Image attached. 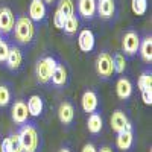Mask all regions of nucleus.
Listing matches in <instances>:
<instances>
[{
	"label": "nucleus",
	"instance_id": "obj_28",
	"mask_svg": "<svg viewBox=\"0 0 152 152\" xmlns=\"http://www.w3.org/2000/svg\"><path fill=\"white\" fill-rule=\"evenodd\" d=\"M9 142H11V146H12V152H23V148H21V143H20L18 134H12V135L9 137Z\"/></svg>",
	"mask_w": 152,
	"mask_h": 152
},
{
	"label": "nucleus",
	"instance_id": "obj_4",
	"mask_svg": "<svg viewBox=\"0 0 152 152\" xmlns=\"http://www.w3.org/2000/svg\"><path fill=\"white\" fill-rule=\"evenodd\" d=\"M96 70L97 75L104 79H108L110 76H113L114 73V62H113V56L108 52H100L97 55L96 59Z\"/></svg>",
	"mask_w": 152,
	"mask_h": 152
},
{
	"label": "nucleus",
	"instance_id": "obj_2",
	"mask_svg": "<svg viewBox=\"0 0 152 152\" xmlns=\"http://www.w3.org/2000/svg\"><path fill=\"white\" fill-rule=\"evenodd\" d=\"M56 67V61L52 56H44L37 62L35 66V75L40 84H49L52 79V73Z\"/></svg>",
	"mask_w": 152,
	"mask_h": 152
},
{
	"label": "nucleus",
	"instance_id": "obj_29",
	"mask_svg": "<svg viewBox=\"0 0 152 152\" xmlns=\"http://www.w3.org/2000/svg\"><path fill=\"white\" fill-rule=\"evenodd\" d=\"M64 21H66V17L56 9V11H55V14H53V24H55V28L62 29V26H64Z\"/></svg>",
	"mask_w": 152,
	"mask_h": 152
},
{
	"label": "nucleus",
	"instance_id": "obj_8",
	"mask_svg": "<svg viewBox=\"0 0 152 152\" xmlns=\"http://www.w3.org/2000/svg\"><path fill=\"white\" fill-rule=\"evenodd\" d=\"M14 24H15L14 12L6 6L0 8V32L9 34L12 29H14Z\"/></svg>",
	"mask_w": 152,
	"mask_h": 152
},
{
	"label": "nucleus",
	"instance_id": "obj_16",
	"mask_svg": "<svg viewBox=\"0 0 152 152\" xmlns=\"http://www.w3.org/2000/svg\"><path fill=\"white\" fill-rule=\"evenodd\" d=\"M116 93L119 96V99L125 100V99H128L131 94H132V84L129 79H126V78H120L116 84Z\"/></svg>",
	"mask_w": 152,
	"mask_h": 152
},
{
	"label": "nucleus",
	"instance_id": "obj_7",
	"mask_svg": "<svg viewBox=\"0 0 152 152\" xmlns=\"http://www.w3.org/2000/svg\"><path fill=\"white\" fill-rule=\"evenodd\" d=\"M11 116H12V120H14L17 125L26 123L28 117H29V111H28L26 102H23V100H17V102H14L12 110H11Z\"/></svg>",
	"mask_w": 152,
	"mask_h": 152
},
{
	"label": "nucleus",
	"instance_id": "obj_30",
	"mask_svg": "<svg viewBox=\"0 0 152 152\" xmlns=\"http://www.w3.org/2000/svg\"><path fill=\"white\" fill-rule=\"evenodd\" d=\"M8 53H9V46L6 41H0V62H5L6 58H8Z\"/></svg>",
	"mask_w": 152,
	"mask_h": 152
},
{
	"label": "nucleus",
	"instance_id": "obj_26",
	"mask_svg": "<svg viewBox=\"0 0 152 152\" xmlns=\"http://www.w3.org/2000/svg\"><path fill=\"white\" fill-rule=\"evenodd\" d=\"M138 88L143 90V88H148V87H152V75L151 72H143L138 78V82H137Z\"/></svg>",
	"mask_w": 152,
	"mask_h": 152
},
{
	"label": "nucleus",
	"instance_id": "obj_14",
	"mask_svg": "<svg viewBox=\"0 0 152 152\" xmlns=\"http://www.w3.org/2000/svg\"><path fill=\"white\" fill-rule=\"evenodd\" d=\"M79 15L85 20H91L96 14V0H79L78 2Z\"/></svg>",
	"mask_w": 152,
	"mask_h": 152
},
{
	"label": "nucleus",
	"instance_id": "obj_27",
	"mask_svg": "<svg viewBox=\"0 0 152 152\" xmlns=\"http://www.w3.org/2000/svg\"><path fill=\"white\" fill-rule=\"evenodd\" d=\"M11 102V91L6 85H0V107H6Z\"/></svg>",
	"mask_w": 152,
	"mask_h": 152
},
{
	"label": "nucleus",
	"instance_id": "obj_3",
	"mask_svg": "<svg viewBox=\"0 0 152 152\" xmlns=\"http://www.w3.org/2000/svg\"><path fill=\"white\" fill-rule=\"evenodd\" d=\"M23 152H35L38 149V132L34 125H24L18 132Z\"/></svg>",
	"mask_w": 152,
	"mask_h": 152
},
{
	"label": "nucleus",
	"instance_id": "obj_15",
	"mask_svg": "<svg viewBox=\"0 0 152 152\" xmlns=\"http://www.w3.org/2000/svg\"><path fill=\"white\" fill-rule=\"evenodd\" d=\"M58 119L61 123L64 125H69L73 122L75 119V108L70 102H62L58 108Z\"/></svg>",
	"mask_w": 152,
	"mask_h": 152
},
{
	"label": "nucleus",
	"instance_id": "obj_38",
	"mask_svg": "<svg viewBox=\"0 0 152 152\" xmlns=\"http://www.w3.org/2000/svg\"><path fill=\"white\" fill-rule=\"evenodd\" d=\"M3 40V38H2V32H0V41H2Z\"/></svg>",
	"mask_w": 152,
	"mask_h": 152
},
{
	"label": "nucleus",
	"instance_id": "obj_17",
	"mask_svg": "<svg viewBox=\"0 0 152 152\" xmlns=\"http://www.w3.org/2000/svg\"><path fill=\"white\" fill-rule=\"evenodd\" d=\"M132 131L126 129V131H122L117 134V138H116V145L120 151H128L131 146H132Z\"/></svg>",
	"mask_w": 152,
	"mask_h": 152
},
{
	"label": "nucleus",
	"instance_id": "obj_32",
	"mask_svg": "<svg viewBox=\"0 0 152 152\" xmlns=\"http://www.w3.org/2000/svg\"><path fill=\"white\" fill-rule=\"evenodd\" d=\"M2 152H12V146H11V142H9V137L5 138L2 142Z\"/></svg>",
	"mask_w": 152,
	"mask_h": 152
},
{
	"label": "nucleus",
	"instance_id": "obj_23",
	"mask_svg": "<svg viewBox=\"0 0 152 152\" xmlns=\"http://www.w3.org/2000/svg\"><path fill=\"white\" fill-rule=\"evenodd\" d=\"M78 28H79V21H78V18H76L75 15L66 18L64 26H62V29H64L66 34H75L76 31H78Z\"/></svg>",
	"mask_w": 152,
	"mask_h": 152
},
{
	"label": "nucleus",
	"instance_id": "obj_13",
	"mask_svg": "<svg viewBox=\"0 0 152 152\" xmlns=\"http://www.w3.org/2000/svg\"><path fill=\"white\" fill-rule=\"evenodd\" d=\"M81 105H82V110L85 113H94L97 110V105H99V100H97V96L94 91L88 90L82 94V99H81Z\"/></svg>",
	"mask_w": 152,
	"mask_h": 152
},
{
	"label": "nucleus",
	"instance_id": "obj_31",
	"mask_svg": "<svg viewBox=\"0 0 152 152\" xmlns=\"http://www.w3.org/2000/svg\"><path fill=\"white\" fill-rule=\"evenodd\" d=\"M142 99L146 105H152V87L143 88L142 90Z\"/></svg>",
	"mask_w": 152,
	"mask_h": 152
},
{
	"label": "nucleus",
	"instance_id": "obj_36",
	"mask_svg": "<svg viewBox=\"0 0 152 152\" xmlns=\"http://www.w3.org/2000/svg\"><path fill=\"white\" fill-rule=\"evenodd\" d=\"M59 152H70V151H69V149H66V148H64V149H61V151H59Z\"/></svg>",
	"mask_w": 152,
	"mask_h": 152
},
{
	"label": "nucleus",
	"instance_id": "obj_10",
	"mask_svg": "<svg viewBox=\"0 0 152 152\" xmlns=\"http://www.w3.org/2000/svg\"><path fill=\"white\" fill-rule=\"evenodd\" d=\"M78 46L82 52H91L94 49V35L90 29H82L78 37Z\"/></svg>",
	"mask_w": 152,
	"mask_h": 152
},
{
	"label": "nucleus",
	"instance_id": "obj_6",
	"mask_svg": "<svg viewBox=\"0 0 152 152\" xmlns=\"http://www.w3.org/2000/svg\"><path fill=\"white\" fill-rule=\"evenodd\" d=\"M111 128H113L114 132H117V134L122 132V131H126V129L131 131V123H129L126 114L122 110H116L113 113V116H111Z\"/></svg>",
	"mask_w": 152,
	"mask_h": 152
},
{
	"label": "nucleus",
	"instance_id": "obj_25",
	"mask_svg": "<svg viewBox=\"0 0 152 152\" xmlns=\"http://www.w3.org/2000/svg\"><path fill=\"white\" fill-rule=\"evenodd\" d=\"M113 62H114V72L122 75L125 72V69H126V61H125L123 53H116L114 58H113Z\"/></svg>",
	"mask_w": 152,
	"mask_h": 152
},
{
	"label": "nucleus",
	"instance_id": "obj_33",
	"mask_svg": "<svg viewBox=\"0 0 152 152\" xmlns=\"http://www.w3.org/2000/svg\"><path fill=\"white\" fill-rule=\"evenodd\" d=\"M82 152H97V151H96L94 145H91V143H88V145H85V146L82 148Z\"/></svg>",
	"mask_w": 152,
	"mask_h": 152
},
{
	"label": "nucleus",
	"instance_id": "obj_24",
	"mask_svg": "<svg viewBox=\"0 0 152 152\" xmlns=\"http://www.w3.org/2000/svg\"><path fill=\"white\" fill-rule=\"evenodd\" d=\"M131 9L135 15H143L148 9V0H132Z\"/></svg>",
	"mask_w": 152,
	"mask_h": 152
},
{
	"label": "nucleus",
	"instance_id": "obj_1",
	"mask_svg": "<svg viewBox=\"0 0 152 152\" xmlns=\"http://www.w3.org/2000/svg\"><path fill=\"white\" fill-rule=\"evenodd\" d=\"M35 38V24L28 15H20L14 24V40L18 44H29Z\"/></svg>",
	"mask_w": 152,
	"mask_h": 152
},
{
	"label": "nucleus",
	"instance_id": "obj_22",
	"mask_svg": "<svg viewBox=\"0 0 152 152\" xmlns=\"http://www.w3.org/2000/svg\"><path fill=\"white\" fill-rule=\"evenodd\" d=\"M56 9H58L66 18L72 17L73 12H75V6H73V2H72V0H59V3H58V8H56Z\"/></svg>",
	"mask_w": 152,
	"mask_h": 152
},
{
	"label": "nucleus",
	"instance_id": "obj_20",
	"mask_svg": "<svg viewBox=\"0 0 152 152\" xmlns=\"http://www.w3.org/2000/svg\"><path fill=\"white\" fill-rule=\"evenodd\" d=\"M102 117L99 116L97 113H91L90 116H88V120H87V128L88 131H90L91 134H99L100 131H102Z\"/></svg>",
	"mask_w": 152,
	"mask_h": 152
},
{
	"label": "nucleus",
	"instance_id": "obj_5",
	"mask_svg": "<svg viewBox=\"0 0 152 152\" xmlns=\"http://www.w3.org/2000/svg\"><path fill=\"white\" fill-rule=\"evenodd\" d=\"M138 47H140V37L137 32L129 31L126 32L122 38V50L125 52V55H135L138 52Z\"/></svg>",
	"mask_w": 152,
	"mask_h": 152
},
{
	"label": "nucleus",
	"instance_id": "obj_11",
	"mask_svg": "<svg viewBox=\"0 0 152 152\" xmlns=\"http://www.w3.org/2000/svg\"><path fill=\"white\" fill-rule=\"evenodd\" d=\"M32 21H41L46 17V5L43 0H32L29 5V15Z\"/></svg>",
	"mask_w": 152,
	"mask_h": 152
},
{
	"label": "nucleus",
	"instance_id": "obj_37",
	"mask_svg": "<svg viewBox=\"0 0 152 152\" xmlns=\"http://www.w3.org/2000/svg\"><path fill=\"white\" fill-rule=\"evenodd\" d=\"M0 152H2V140H0Z\"/></svg>",
	"mask_w": 152,
	"mask_h": 152
},
{
	"label": "nucleus",
	"instance_id": "obj_34",
	"mask_svg": "<svg viewBox=\"0 0 152 152\" xmlns=\"http://www.w3.org/2000/svg\"><path fill=\"white\" fill-rule=\"evenodd\" d=\"M99 152H113V149L111 148H108V146H104V148H100V151Z\"/></svg>",
	"mask_w": 152,
	"mask_h": 152
},
{
	"label": "nucleus",
	"instance_id": "obj_35",
	"mask_svg": "<svg viewBox=\"0 0 152 152\" xmlns=\"http://www.w3.org/2000/svg\"><path fill=\"white\" fill-rule=\"evenodd\" d=\"M43 2H46V3H53L55 0H43Z\"/></svg>",
	"mask_w": 152,
	"mask_h": 152
},
{
	"label": "nucleus",
	"instance_id": "obj_9",
	"mask_svg": "<svg viewBox=\"0 0 152 152\" xmlns=\"http://www.w3.org/2000/svg\"><path fill=\"white\" fill-rule=\"evenodd\" d=\"M96 12L104 20L111 18L114 15V12H116L114 0H96Z\"/></svg>",
	"mask_w": 152,
	"mask_h": 152
},
{
	"label": "nucleus",
	"instance_id": "obj_12",
	"mask_svg": "<svg viewBox=\"0 0 152 152\" xmlns=\"http://www.w3.org/2000/svg\"><path fill=\"white\" fill-rule=\"evenodd\" d=\"M6 66L11 70H18L23 64V53L18 47H9V53L6 58Z\"/></svg>",
	"mask_w": 152,
	"mask_h": 152
},
{
	"label": "nucleus",
	"instance_id": "obj_21",
	"mask_svg": "<svg viewBox=\"0 0 152 152\" xmlns=\"http://www.w3.org/2000/svg\"><path fill=\"white\" fill-rule=\"evenodd\" d=\"M138 50H140V55H142L143 61L151 62L152 61V38L148 37V38H145L143 41H140V47H138Z\"/></svg>",
	"mask_w": 152,
	"mask_h": 152
},
{
	"label": "nucleus",
	"instance_id": "obj_19",
	"mask_svg": "<svg viewBox=\"0 0 152 152\" xmlns=\"http://www.w3.org/2000/svg\"><path fill=\"white\" fill-rule=\"evenodd\" d=\"M28 111H29V116H34V117H38L40 114L43 113V99L40 96H31L29 100H28Z\"/></svg>",
	"mask_w": 152,
	"mask_h": 152
},
{
	"label": "nucleus",
	"instance_id": "obj_18",
	"mask_svg": "<svg viewBox=\"0 0 152 152\" xmlns=\"http://www.w3.org/2000/svg\"><path fill=\"white\" fill-rule=\"evenodd\" d=\"M50 82H52L55 87H62L66 85L67 82V70L66 67L62 64H56L53 73H52V79H50Z\"/></svg>",
	"mask_w": 152,
	"mask_h": 152
}]
</instances>
